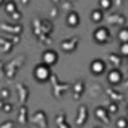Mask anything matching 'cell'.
I'll list each match as a JSON object with an SVG mask.
<instances>
[{
  "label": "cell",
  "mask_w": 128,
  "mask_h": 128,
  "mask_svg": "<svg viewBox=\"0 0 128 128\" xmlns=\"http://www.w3.org/2000/svg\"><path fill=\"white\" fill-rule=\"evenodd\" d=\"M92 36H94V41L96 42V44H107L108 41H110V38H112V35H110V30L106 27V26H98L95 30H94V33H92Z\"/></svg>",
  "instance_id": "obj_1"
},
{
  "label": "cell",
  "mask_w": 128,
  "mask_h": 128,
  "mask_svg": "<svg viewBox=\"0 0 128 128\" xmlns=\"http://www.w3.org/2000/svg\"><path fill=\"white\" fill-rule=\"evenodd\" d=\"M89 70H90V72L94 76H102L107 71V63H106V60H102L100 57L98 59H94L90 62V65H89Z\"/></svg>",
  "instance_id": "obj_2"
},
{
  "label": "cell",
  "mask_w": 128,
  "mask_h": 128,
  "mask_svg": "<svg viewBox=\"0 0 128 128\" xmlns=\"http://www.w3.org/2000/svg\"><path fill=\"white\" fill-rule=\"evenodd\" d=\"M122 80H124V72H122V70H119V68H112V70L107 72V82H108L112 86L120 84Z\"/></svg>",
  "instance_id": "obj_3"
},
{
  "label": "cell",
  "mask_w": 128,
  "mask_h": 128,
  "mask_svg": "<svg viewBox=\"0 0 128 128\" xmlns=\"http://www.w3.org/2000/svg\"><path fill=\"white\" fill-rule=\"evenodd\" d=\"M48 77H50V68H48V65L41 63V65H38L35 68V78L38 82H45Z\"/></svg>",
  "instance_id": "obj_4"
},
{
  "label": "cell",
  "mask_w": 128,
  "mask_h": 128,
  "mask_svg": "<svg viewBox=\"0 0 128 128\" xmlns=\"http://www.w3.org/2000/svg\"><path fill=\"white\" fill-rule=\"evenodd\" d=\"M42 60H44L45 65L51 66V65H54V63L57 62V53L54 50H45L44 54H42Z\"/></svg>",
  "instance_id": "obj_5"
},
{
  "label": "cell",
  "mask_w": 128,
  "mask_h": 128,
  "mask_svg": "<svg viewBox=\"0 0 128 128\" xmlns=\"http://www.w3.org/2000/svg\"><path fill=\"white\" fill-rule=\"evenodd\" d=\"M66 24L70 27H77L80 24V15L76 12V11H71L68 15H66Z\"/></svg>",
  "instance_id": "obj_6"
},
{
  "label": "cell",
  "mask_w": 128,
  "mask_h": 128,
  "mask_svg": "<svg viewBox=\"0 0 128 128\" xmlns=\"http://www.w3.org/2000/svg\"><path fill=\"white\" fill-rule=\"evenodd\" d=\"M90 20H92L94 23L100 24V23L104 20V11H101L100 8H98V9H94V11L90 12Z\"/></svg>",
  "instance_id": "obj_7"
},
{
  "label": "cell",
  "mask_w": 128,
  "mask_h": 128,
  "mask_svg": "<svg viewBox=\"0 0 128 128\" xmlns=\"http://www.w3.org/2000/svg\"><path fill=\"white\" fill-rule=\"evenodd\" d=\"M77 42H78L77 38H76V39H70V41H63V42H62V48L65 50V51H72V50H76Z\"/></svg>",
  "instance_id": "obj_8"
},
{
  "label": "cell",
  "mask_w": 128,
  "mask_h": 128,
  "mask_svg": "<svg viewBox=\"0 0 128 128\" xmlns=\"http://www.w3.org/2000/svg\"><path fill=\"white\" fill-rule=\"evenodd\" d=\"M113 6V0H98V8L101 11H108Z\"/></svg>",
  "instance_id": "obj_9"
},
{
  "label": "cell",
  "mask_w": 128,
  "mask_h": 128,
  "mask_svg": "<svg viewBox=\"0 0 128 128\" xmlns=\"http://www.w3.org/2000/svg\"><path fill=\"white\" fill-rule=\"evenodd\" d=\"M118 38L120 42H128V27H122L118 33Z\"/></svg>",
  "instance_id": "obj_10"
},
{
  "label": "cell",
  "mask_w": 128,
  "mask_h": 128,
  "mask_svg": "<svg viewBox=\"0 0 128 128\" xmlns=\"http://www.w3.org/2000/svg\"><path fill=\"white\" fill-rule=\"evenodd\" d=\"M118 53H119L122 57H128V42H120Z\"/></svg>",
  "instance_id": "obj_11"
},
{
  "label": "cell",
  "mask_w": 128,
  "mask_h": 128,
  "mask_svg": "<svg viewBox=\"0 0 128 128\" xmlns=\"http://www.w3.org/2000/svg\"><path fill=\"white\" fill-rule=\"evenodd\" d=\"M116 128H128V118H119L116 120Z\"/></svg>",
  "instance_id": "obj_12"
},
{
  "label": "cell",
  "mask_w": 128,
  "mask_h": 128,
  "mask_svg": "<svg viewBox=\"0 0 128 128\" xmlns=\"http://www.w3.org/2000/svg\"><path fill=\"white\" fill-rule=\"evenodd\" d=\"M118 106L116 104H112V113H114V112H118V108H116Z\"/></svg>",
  "instance_id": "obj_13"
},
{
  "label": "cell",
  "mask_w": 128,
  "mask_h": 128,
  "mask_svg": "<svg viewBox=\"0 0 128 128\" xmlns=\"http://www.w3.org/2000/svg\"><path fill=\"white\" fill-rule=\"evenodd\" d=\"M126 113H128V106H126Z\"/></svg>",
  "instance_id": "obj_14"
}]
</instances>
